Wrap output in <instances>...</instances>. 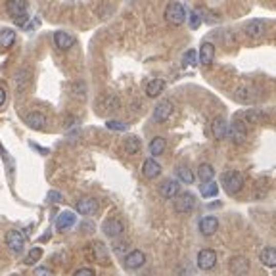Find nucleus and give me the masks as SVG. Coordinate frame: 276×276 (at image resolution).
Here are the masks:
<instances>
[{
  "mask_svg": "<svg viewBox=\"0 0 276 276\" xmlns=\"http://www.w3.org/2000/svg\"><path fill=\"white\" fill-rule=\"evenodd\" d=\"M176 176H179L181 182H184V184H192V182H194V173H192L188 167L176 169Z\"/></svg>",
  "mask_w": 276,
  "mask_h": 276,
  "instance_id": "obj_33",
  "label": "nucleus"
},
{
  "mask_svg": "<svg viewBox=\"0 0 276 276\" xmlns=\"http://www.w3.org/2000/svg\"><path fill=\"white\" fill-rule=\"evenodd\" d=\"M198 60H200V54H196V50H188L184 54L182 62H184V66H196Z\"/></svg>",
  "mask_w": 276,
  "mask_h": 276,
  "instance_id": "obj_35",
  "label": "nucleus"
},
{
  "mask_svg": "<svg viewBox=\"0 0 276 276\" xmlns=\"http://www.w3.org/2000/svg\"><path fill=\"white\" fill-rule=\"evenodd\" d=\"M198 176H200V181L202 182L213 181V176H215V169L211 167L209 163H202V165L198 167Z\"/></svg>",
  "mask_w": 276,
  "mask_h": 276,
  "instance_id": "obj_31",
  "label": "nucleus"
},
{
  "mask_svg": "<svg viewBox=\"0 0 276 276\" xmlns=\"http://www.w3.org/2000/svg\"><path fill=\"white\" fill-rule=\"evenodd\" d=\"M73 276H96V274H94V270L92 269H79Z\"/></svg>",
  "mask_w": 276,
  "mask_h": 276,
  "instance_id": "obj_42",
  "label": "nucleus"
},
{
  "mask_svg": "<svg viewBox=\"0 0 276 276\" xmlns=\"http://www.w3.org/2000/svg\"><path fill=\"white\" fill-rule=\"evenodd\" d=\"M142 174L146 179H157L161 174V165L153 157H148L144 161V165H142Z\"/></svg>",
  "mask_w": 276,
  "mask_h": 276,
  "instance_id": "obj_22",
  "label": "nucleus"
},
{
  "mask_svg": "<svg viewBox=\"0 0 276 276\" xmlns=\"http://www.w3.org/2000/svg\"><path fill=\"white\" fill-rule=\"evenodd\" d=\"M188 19V12H186V8L184 4L181 2H171L167 8H165V22L171 23V25H182V23Z\"/></svg>",
  "mask_w": 276,
  "mask_h": 276,
  "instance_id": "obj_2",
  "label": "nucleus"
},
{
  "mask_svg": "<svg viewBox=\"0 0 276 276\" xmlns=\"http://www.w3.org/2000/svg\"><path fill=\"white\" fill-rule=\"evenodd\" d=\"M259 259L265 267H269V269H276V247H265L259 255Z\"/></svg>",
  "mask_w": 276,
  "mask_h": 276,
  "instance_id": "obj_25",
  "label": "nucleus"
},
{
  "mask_svg": "<svg viewBox=\"0 0 276 276\" xmlns=\"http://www.w3.org/2000/svg\"><path fill=\"white\" fill-rule=\"evenodd\" d=\"M213 60H215V46L211 43H202V46H200V64L207 67L213 64Z\"/></svg>",
  "mask_w": 276,
  "mask_h": 276,
  "instance_id": "obj_20",
  "label": "nucleus"
},
{
  "mask_svg": "<svg viewBox=\"0 0 276 276\" xmlns=\"http://www.w3.org/2000/svg\"><path fill=\"white\" fill-rule=\"evenodd\" d=\"M104 108L108 109V111H113V109L119 108V100H117L115 96H108V98H106V106H104Z\"/></svg>",
  "mask_w": 276,
  "mask_h": 276,
  "instance_id": "obj_39",
  "label": "nucleus"
},
{
  "mask_svg": "<svg viewBox=\"0 0 276 276\" xmlns=\"http://www.w3.org/2000/svg\"><path fill=\"white\" fill-rule=\"evenodd\" d=\"M6 12L14 22L22 19V17L27 15V0H8Z\"/></svg>",
  "mask_w": 276,
  "mask_h": 276,
  "instance_id": "obj_6",
  "label": "nucleus"
},
{
  "mask_svg": "<svg viewBox=\"0 0 276 276\" xmlns=\"http://www.w3.org/2000/svg\"><path fill=\"white\" fill-rule=\"evenodd\" d=\"M221 181H223V188H225L226 194H238L244 186V176L238 171H226L221 176Z\"/></svg>",
  "mask_w": 276,
  "mask_h": 276,
  "instance_id": "obj_3",
  "label": "nucleus"
},
{
  "mask_svg": "<svg viewBox=\"0 0 276 276\" xmlns=\"http://www.w3.org/2000/svg\"><path fill=\"white\" fill-rule=\"evenodd\" d=\"M109 131H127L129 129V125L127 123H121V121H115V119H109L108 123H106Z\"/></svg>",
  "mask_w": 276,
  "mask_h": 276,
  "instance_id": "obj_36",
  "label": "nucleus"
},
{
  "mask_svg": "<svg viewBox=\"0 0 276 276\" xmlns=\"http://www.w3.org/2000/svg\"><path fill=\"white\" fill-rule=\"evenodd\" d=\"M33 276H54V272H52L48 267H36V269L33 270Z\"/></svg>",
  "mask_w": 276,
  "mask_h": 276,
  "instance_id": "obj_40",
  "label": "nucleus"
},
{
  "mask_svg": "<svg viewBox=\"0 0 276 276\" xmlns=\"http://www.w3.org/2000/svg\"><path fill=\"white\" fill-rule=\"evenodd\" d=\"M265 29H267V25H265L263 19H251V22H247L244 25V33L247 36H253V38L255 36H261L265 33Z\"/></svg>",
  "mask_w": 276,
  "mask_h": 276,
  "instance_id": "obj_21",
  "label": "nucleus"
},
{
  "mask_svg": "<svg viewBox=\"0 0 276 276\" xmlns=\"http://www.w3.org/2000/svg\"><path fill=\"white\" fill-rule=\"evenodd\" d=\"M75 211H77L79 215H85V217L96 215V211H98V202H96L94 198H90V196L81 198L79 202L75 204Z\"/></svg>",
  "mask_w": 276,
  "mask_h": 276,
  "instance_id": "obj_8",
  "label": "nucleus"
},
{
  "mask_svg": "<svg viewBox=\"0 0 276 276\" xmlns=\"http://www.w3.org/2000/svg\"><path fill=\"white\" fill-rule=\"evenodd\" d=\"M54 44H56V48H60V50H69L73 44H75V38L69 33H66V31H56L54 33Z\"/></svg>",
  "mask_w": 276,
  "mask_h": 276,
  "instance_id": "obj_18",
  "label": "nucleus"
},
{
  "mask_svg": "<svg viewBox=\"0 0 276 276\" xmlns=\"http://www.w3.org/2000/svg\"><path fill=\"white\" fill-rule=\"evenodd\" d=\"M102 230L108 238H119V236L125 232V225H123V221H119L117 217H109L104 221Z\"/></svg>",
  "mask_w": 276,
  "mask_h": 276,
  "instance_id": "obj_5",
  "label": "nucleus"
},
{
  "mask_svg": "<svg viewBox=\"0 0 276 276\" xmlns=\"http://www.w3.org/2000/svg\"><path fill=\"white\" fill-rule=\"evenodd\" d=\"M173 205H174V211L188 215V213H192L194 207H196V196L190 194V192H182V194H179V196L174 198Z\"/></svg>",
  "mask_w": 276,
  "mask_h": 276,
  "instance_id": "obj_4",
  "label": "nucleus"
},
{
  "mask_svg": "<svg viewBox=\"0 0 276 276\" xmlns=\"http://www.w3.org/2000/svg\"><path fill=\"white\" fill-rule=\"evenodd\" d=\"M4 104H6V90L0 87V108H2Z\"/></svg>",
  "mask_w": 276,
  "mask_h": 276,
  "instance_id": "obj_44",
  "label": "nucleus"
},
{
  "mask_svg": "<svg viewBox=\"0 0 276 276\" xmlns=\"http://www.w3.org/2000/svg\"><path fill=\"white\" fill-rule=\"evenodd\" d=\"M173 104L169 102V100H163L155 106L153 109V121H157V123H165L169 117L173 115Z\"/></svg>",
  "mask_w": 276,
  "mask_h": 276,
  "instance_id": "obj_12",
  "label": "nucleus"
},
{
  "mask_svg": "<svg viewBox=\"0 0 276 276\" xmlns=\"http://www.w3.org/2000/svg\"><path fill=\"white\" fill-rule=\"evenodd\" d=\"M48 200L50 202H62V194L56 192V190H52V192H48Z\"/></svg>",
  "mask_w": 276,
  "mask_h": 276,
  "instance_id": "obj_43",
  "label": "nucleus"
},
{
  "mask_svg": "<svg viewBox=\"0 0 276 276\" xmlns=\"http://www.w3.org/2000/svg\"><path fill=\"white\" fill-rule=\"evenodd\" d=\"M244 119H246L247 123H261L263 119H265V113H263L261 109H247L246 113H244Z\"/></svg>",
  "mask_w": 276,
  "mask_h": 276,
  "instance_id": "obj_32",
  "label": "nucleus"
},
{
  "mask_svg": "<svg viewBox=\"0 0 276 276\" xmlns=\"http://www.w3.org/2000/svg\"><path fill=\"white\" fill-rule=\"evenodd\" d=\"M25 123L29 125L33 131H43V129H46V115L44 113H41V111H31V113H27V117H25Z\"/></svg>",
  "mask_w": 276,
  "mask_h": 276,
  "instance_id": "obj_16",
  "label": "nucleus"
},
{
  "mask_svg": "<svg viewBox=\"0 0 276 276\" xmlns=\"http://www.w3.org/2000/svg\"><path fill=\"white\" fill-rule=\"evenodd\" d=\"M140 148H142V142H140V138L138 136H127L123 142V150L129 155H134V153L140 152Z\"/></svg>",
  "mask_w": 276,
  "mask_h": 276,
  "instance_id": "obj_26",
  "label": "nucleus"
},
{
  "mask_svg": "<svg viewBox=\"0 0 276 276\" xmlns=\"http://www.w3.org/2000/svg\"><path fill=\"white\" fill-rule=\"evenodd\" d=\"M15 43V33L12 29H2L0 31V48L8 50L12 44Z\"/></svg>",
  "mask_w": 276,
  "mask_h": 276,
  "instance_id": "obj_28",
  "label": "nucleus"
},
{
  "mask_svg": "<svg viewBox=\"0 0 276 276\" xmlns=\"http://www.w3.org/2000/svg\"><path fill=\"white\" fill-rule=\"evenodd\" d=\"M29 83H31V71L27 67H23V69H19V71L15 73V90L17 92H23Z\"/></svg>",
  "mask_w": 276,
  "mask_h": 276,
  "instance_id": "obj_23",
  "label": "nucleus"
},
{
  "mask_svg": "<svg viewBox=\"0 0 276 276\" xmlns=\"http://www.w3.org/2000/svg\"><path fill=\"white\" fill-rule=\"evenodd\" d=\"M234 98H236L238 102H251L255 98V92L249 87H240V88H236Z\"/></svg>",
  "mask_w": 276,
  "mask_h": 276,
  "instance_id": "obj_30",
  "label": "nucleus"
},
{
  "mask_svg": "<svg viewBox=\"0 0 276 276\" xmlns=\"http://www.w3.org/2000/svg\"><path fill=\"white\" fill-rule=\"evenodd\" d=\"M165 148H167V142H165V138H161V136H155L150 142V153H152L153 157L155 155H161V153L165 152Z\"/></svg>",
  "mask_w": 276,
  "mask_h": 276,
  "instance_id": "obj_29",
  "label": "nucleus"
},
{
  "mask_svg": "<svg viewBox=\"0 0 276 276\" xmlns=\"http://www.w3.org/2000/svg\"><path fill=\"white\" fill-rule=\"evenodd\" d=\"M43 257V249L41 247H33L29 253H27V259H25V265H33V263H36L38 259Z\"/></svg>",
  "mask_w": 276,
  "mask_h": 276,
  "instance_id": "obj_34",
  "label": "nucleus"
},
{
  "mask_svg": "<svg viewBox=\"0 0 276 276\" xmlns=\"http://www.w3.org/2000/svg\"><path fill=\"white\" fill-rule=\"evenodd\" d=\"M163 90H165V81L163 79H152L146 85V96H150V98H157Z\"/></svg>",
  "mask_w": 276,
  "mask_h": 276,
  "instance_id": "obj_24",
  "label": "nucleus"
},
{
  "mask_svg": "<svg viewBox=\"0 0 276 276\" xmlns=\"http://www.w3.org/2000/svg\"><path fill=\"white\" fill-rule=\"evenodd\" d=\"M4 242H6V247L10 249V253L22 255L23 249H25V242H27V238H25V232H23V230L14 228V230H8L6 232Z\"/></svg>",
  "mask_w": 276,
  "mask_h": 276,
  "instance_id": "obj_1",
  "label": "nucleus"
},
{
  "mask_svg": "<svg viewBox=\"0 0 276 276\" xmlns=\"http://www.w3.org/2000/svg\"><path fill=\"white\" fill-rule=\"evenodd\" d=\"M90 259H94V261L100 263V265H108L109 263L108 247L104 246L102 242H94V244L90 246Z\"/></svg>",
  "mask_w": 276,
  "mask_h": 276,
  "instance_id": "obj_14",
  "label": "nucleus"
},
{
  "mask_svg": "<svg viewBox=\"0 0 276 276\" xmlns=\"http://www.w3.org/2000/svg\"><path fill=\"white\" fill-rule=\"evenodd\" d=\"M181 194V184L179 181H173V179H169V181L161 182L160 184V196L165 198V200H173Z\"/></svg>",
  "mask_w": 276,
  "mask_h": 276,
  "instance_id": "obj_13",
  "label": "nucleus"
},
{
  "mask_svg": "<svg viewBox=\"0 0 276 276\" xmlns=\"http://www.w3.org/2000/svg\"><path fill=\"white\" fill-rule=\"evenodd\" d=\"M228 129H230V125L226 123L225 117L219 115L211 121V132H213V136L217 138V140H223V138L228 136Z\"/></svg>",
  "mask_w": 276,
  "mask_h": 276,
  "instance_id": "obj_15",
  "label": "nucleus"
},
{
  "mask_svg": "<svg viewBox=\"0 0 276 276\" xmlns=\"http://www.w3.org/2000/svg\"><path fill=\"white\" fill-rule=\"evenodd\" d=\"M188 17H190V27H192V29H198V27L202 25V15L198 14V12H192Z\"/></svg>",
  "mask_w": 276,
  "mask_h": 276,
  "instance_id": "obj_38",
  "label": "nucleus"
},
{
  "mask_svg": "<svg viewBox=\"0 0 276 276\" xmlns=\"http://www.w3.org/2000/svg\"><path fill=\"white\" fill-rule=\"evenodd\" d=\"M217 230H219L217 217H211V215H207V217H204L202 221H200V232L204 234V236H213Z\"/></svg>",
  "mask_w": 276,
  "mask_h": 276,
  "instance_id": "obj_19",
  "label": "nucleus"
},
{
  "mask_svg": "<svg viewBox=\"0 0 276 276\" xmlns=\"http://www.w3.org/2000/svg\"><path fill=\"white\" fill-rule=\"evenodd\" d=\"M127 249H129V242H115V244H113V251H115L117 255H127L129 253V251H127Z\"/></svg>",
  "mask_w": 276,
  "mask_h": 276,
  "instance_id": "obj_37",
  "label": "nucleus"
},
{
  "mask_svg": "<svg viewBox=\"0 0 276 276\" xmlns=\"http://www.w3.org/2000/svg\"><path fill=\"white\" fill-rule=\"evenodd\" d=\"M228 269L230 272L236 276H244L249 272V261H247V257H242V255H234L230 263H228Z\"/></svg>",
  "mask_w": 276,
  "mask_h": 276,
  "instance_id": "obj_11",
  "label": "nucleus"
},
{
  "mask_svg": "<svg viewBox=\"0 0 276 276\" xmlns=\"http://www.w3.org/2000/svg\"><path fill=\"white\" fill-rule=\"evenodd\" d=\"M200 194L204 198H215L219 194V186L215 181H209V182H202L200 184Z\"/></svg>",
  "mask_w": 276,
  "mask_h": 276,
  "instance_id": "obj_27",
  "label": "nucleus"
},
{
  "mask_svg": "<svg viewBox=\"0 0 276 276\" xmlns=\"http://www.w3.org/2000/svg\"><path fill=\"white\" fill-rule=\"evenodd\" d=\"M77 223V217H75V213L73 211H62L56 219V226H58V230H69L71 226H75Z\"/></svg>",
  "mask_w": 276,
  "mask_h": 276,
  "instance_id": "obj_17",
  "label": "nucleus"
},
{
  "mask_svg": "<svg viewBox=\"0 0 276 276\" xmlns=\"http://www.w3.org/2000/svg\"><path fill=\"white\" fill-rule=\"evenodd\" d=\"M228 136L232 140L234 144H242V142H246L247 138V129H246V123L240 121V119H236L230 123V129H228Z\"/></svg>",
  "mask_w": 276,
  "mask_h": 276,
  "instance_id": "obj_9",
  "label": "nucleus"
},
{
  "mask_svg": "<svg viewBox=\"0 0 276 276\" xmlns=\"http://www.w3.org/2000/svg\"><path fill=\"white\" fill-rule=\"evenodd\" d=\"M217 265V253L213 249H202L198 253V267L202 270H211Z\"/></svg>",
  "mask_w": 276,
  "mask_h": 276,
  "instance_id": "obj_10",
  "label": "nucleus"
},
{
  "mask_svg": "<svg viewBox=\"0 0 276 276\" xmlns=\"http://www.w3.org/2000/svg\"><path fill=\"white\" fill-rule=\"evenodd\" d=\"M73 92H75V96H79V98H85V85L83 83L73 85Z\"/></svg>",
  "mask_w": 276,
  "mask_h": 276,
  "instance_id": "obj_41",
  "label": "nucleus"
},
{
  "mask_svg": "<svg viewBox=\"0 0 276 276\" xmlns=\"http://www.w3.org/2000/svg\"><path fill=\"white\" fill-rule=\"evenodd\" d=\"M144 263H146V255L140 249H132V251H129L123 257V267L129 270L140 269V267H144Z\"/></svg>",
  "mask_w": 276,
  "mask_h": 276,
  "instance_id": "obj_7",
  "label": "nucleus"
}]
</instances>
